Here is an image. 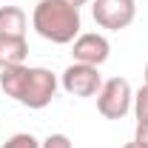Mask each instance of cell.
I'll use <instances>...</instances> for the list:
<instances>
[{"mask_svg":"<svg viewBox=\"0 0 148 148\" xmlns=\"http://www.w3.org/2000/svg\"><path fill=\"white\" fill-rule=\"evenodd\" d=\"M57 74L43 69V66H9L0 69V88L6 91V97L17 100L26 108H46L57 94Z\"/></svg>","mask_w":148,"mask_h":148,"instance_id":"6da1fadb","label":"cell"},{"mask_svg":"<svg viewBox=\"0 0 148 148\" xmlns=\"http://www.w3.org/2000/svg\"><path fill=\"white\" fill-rule=\"evenodd\" d=\"M32 26L43 40L69 46L77 40L83 20H80V9L66 0H40L32 12Z\"/></svg>","mask_w":148,"mask_h":148,"instance_id":"7a4b0ae2","label":"cell"},{"mask_svg":"<svg viewBox=\"0 0 148 148\" xmlns=\"http://www.w3.org/2000/svg\"><path fill=\"white\" fill-rule=\"evenodd\" d=\"M134 108V88L125 77H111L97 91V111L106 120H123Z\"/></svg>","mask_w":148,"mask_h":148,"instance_id":"3957f363","label":"cell"},{"mask_svg":"<svg viewBox=\"0 0 148 148\" xmlns=\"http://www.w3.org/2000/svg\"><path fill=\"white\" fill-rule=\"evenodd\" d=\"M91 14H94V23L100 29L120 32V29H128L134 23V17H137V0H94Z\"/></svg>","mask_w":148,"mask_h":148,"instance_id":"277c9868","label":"cell"},{"mask_svg":"<svg viewBox=\"0 0 148 148\" xmlns=\"http://www.w3.org/2000/svg\"><path fill=\"white\" fill-rule=\"evenodd\" d=\"M60 86L71 97H97L100 86H103V77H100V69H94V66L71 63L60 77Z\"/></svg>","mask_w":148,"mask_h":148,"instance_id":"5b68a950","label":"cell"},{"mask_svg":"<svg viewBox=\"0 0 148 148\" xmlns=\"http://www.w3.org/2000/svg\"><path fill=\"white\" fill-rule=\"evenodd\" d=\"M71 57L74 63H86L100 69L106 60L111 57V43L106 34H97V32H80L77 40L71 43Z\"/></svg>","mask_w":148,"mask_h":148,"instance_id":"8992f818","label":"cell"},{"mask_svg":"<svg viewBox=\"0 0 148 148\" xmlns=\"http://www.w3.org/2000/svg\"><path fill=\"white\" fill-rule=\"evenodd\" d=\"M29 17L20 6H0V37H26Z\"/></svg>","mask_w":148,"mask_h":148,"instance_id":"52a82bcc","label":"cell"},{"mask_svg":"<svg viewBox=\"0 0 148 148\" xmlns=\"http://www.w3.org/2000/svg\"><path fill=\"white\" fill-rule=\"evenodd\" d=\"M26 57H29V43H26V37H0V69L23 66Z\"/></svg>","mask_w":148,"mask_h":148,"instance_id":"ba28073f","label":"cell"},{"mask_svg":"<svg viewBox=\"0 0 148 148\" xmlns=\"http://www.w3.org/2000/svg\"><path fill=\"white\" fill-rule=\"evenodd\" d=\"M0 148H40V140L29 131H20V134H12L6 143H0Z\"/></svg>","mask_w":148,"mask_h":148,"instance_id":"9c48e42d","label":"cell"},{"mask_svg":"<svg viewBox=\"0 0 148 148\" xmlns=\"http://www.w3.org/2000/svg\"><path fill=\"white\" fill-rule=\"evenodd\" d=\"M134 114H137V123H148V83L134 91Z\"/></svg>","mask_w":148,"mask_h":148,"instance_id":"30bf717a","label":"cell"},{"mask_svg":"<svg viewBox=\"0 0 148 148\" xmlns=\"http://www.w3.org/2000/svg\"><path fill=\"white\" fill-rule=\"evenodd\" d=\"M40 148H74V143L66 134H49L46 140H40Z\"/></svg>","mask_w":148,"mask_h":148,"instance_id":"8fae6325","label":"cell"},{"mask_svg":"<svg viewBox=\"0 0 148 148\" xmlns=\"http://www.w3.org/2000/svg\"><path fill=\"white\" fill-rule=\"evenodd\" d=\"M134 143H140L143 148H148V123H137V128H134Z\"/></svg>","mask_w":148,"mask_h":148,"instance_id":"7c38bea8","label":"cell"},{"mask_svg":"<svg viewBox=\"0 0 148 148\" xmlns=\"http://www.w3.org/2000/svg\"><path fill=\"white\" fill-rule=\"evenodd\" d=\"M66 3H71V6H77V9H80V6H86L88 0H66Z\"/></svg>","mask_w":148,"mask_h":148,"instance_id":"4fadbf2b","label":"cell"},{"mask_svg":"<svg viewBox=\"0 0 148 148\" xmlns=\"http://www.w3.org/2000/svg\"><path fill=\"white\" fill-rule=\"evenodd\" d=\"M123 148H143V145H140V143H134V140H131V143H125V145H123Z\"/></svg>","mask_w":148,"mask_h":148,"instance_id":"5bb4252c","label":"cell"},{"mask_svg":"<svg viewBox=\"0 0 148 148\" xmlns=\"http://www.w3.org/2000/svg\"><path fill=\"white\" fill-rule=\"evenodd\" d=\"M143 77H145V83H148V63H145V74H143Z\"/></svg>","mask_w":148,"mask_h":148,"instance_id":"9a60e30c","label":"cell"}]
</instances>
